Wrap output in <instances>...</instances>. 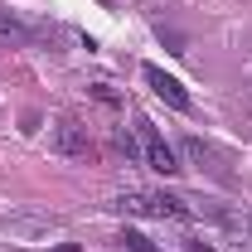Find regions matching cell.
Here are the masks:
<instances>
[{
	"label": "cell",
	"instance_id": "6da1fadb",
	"mask_svg": "<svg viewBox=\"0 0 252 252\" xmlns=\"http://www.w3.org/2000/svg\"><path fill=\"white\" fill-rule=\"evenodd\" d=\"M141 78L151 83V93H156L165 107H175V112H189V107H194V102H189V93H185V83H180V78H170L165 68L146 63V68H141Z\"/></svg>",
	"mask_w": 252,
	"mask_h": 252
},
{
	"label": "cell",
	"instance_id": "7a4b0ae2",
	"mask_svg": "<svg viewBox=\"0 0 252 252\" xmlns=\"http://www.w3.org/2000/svg\"><path fill=\"white\" fill-rule=\"evenodd\" d=\"M136 126H141V146H146L151 170H160V175H175V170H180V160H175V151H170V141H165V136H160V131L146 122V117H141Z\"/></svg>",
	"mask_w": 252,
	"mask_h": 252
},
{
	"label": "cell",
	"instance_id": "3957f363",
	"mask_svg": "<svg viewBox=\"0 0 252 252\" xmlns=\"http://www.w3.org/2000/svg\"><path fill=\"white\" fill-rule=\"evenodd\" d=\"M54 146H59L63 156H88V136L78 131V122H59V131H54Z\"/></svg>",
	"mask_w": 252,
	"mask_h": 252
},
{
	"label": "cell",
	"instance_id": "277c9868",
	"mask_svg": "<svg viewBox=\"0 0 252 252\" xmlns=\"http://www.w3.org/2000/svg\"><path fill=\"white\" fill-rule=\"evenodd\" d=\"M151 214H156V219H180L185 223L194 209H189L185 199H175V194H151Z\"/></svg>",
	"mask_w": 252,
	"mask_h": 252
},
{
	"label": "cell",
	"instance_id": "5b68a950",
	"mask_svg": "<svg viewBox=\"0 0 252 252\" xmlns=\"http://www.w3.org/2000/svg\"><path fill=\"white\" fill-rule=\"evenodd\" d=\"M0 39H5V44H30V30H25L20 20H10V15H0Z\"/></svg>",
	"mask_w": 252,
	"mask_h": 252
},
{
	"label": "cell",
	"instance_id": "8992f818",
	"mask_svg": "<svg viewBox=\"0 0 252 252\" xmlns=\"http://www.w3.org/2000/svg\"><path fill=\"white\" fill-rule=\"evenodd\" d=\"M122 243H126V248H131V252H160L156 243H151L146 233H136V228H126V233H122Z\"/></svg>",
	"mask_w": 252,
	"mask_h": 252
},
{
	"label": "cell",
	"instance_id": "52a82bcc",
	"mask_svg": "<svg viewBox=\"0 0 252 252\" xmlns=\"http://www.w3.org/2000/svg\"><path fill=\"white\" fill-rule=\"evenodd\" d=\"M189 252H214V248H204V243H189Z\"/></svg>",
	"mask_w": 252,
	"mask_h": 252
},
{
	"label": "cell",
	"instance_id": "ba28073f",
	"mask_svg": "<svg viewBox=\"0 0 252 252\" xmlns=\"http://www.w3.org/2000/svg\"><path fill=\"white\" fill-rule=\"evenodd\" d=\"M59 252H83V248H78V243H63V248Z\"/></svg>",
	"mask_w": 252,
	"mask_h": 252
}]
</instances>
